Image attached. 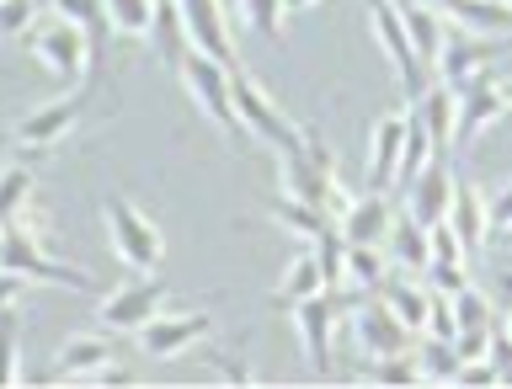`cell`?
<instances>
[{"label":"cell","mask_w":512,"mask_h":389,"mask_svg":"<svg viewBox=\"0 0 512 389\" xmlns=\"http://www.w3.org/2000/svg\"><path fill=\"white\" fill-rule=\"evenodd\" d=\"M278 160H283V192L288 198L326 208L331 219L347 208V187H342V176H336V160H331L315 123H304L299 139L288 144V150H278Z\"/></svg>","instance_id":"cell-1"},{"label":"cell","mask_w":512,"mask_h":389,"mask_svg":"<svg viewBox=\"0 0 512 389\" xmlns=\"http://www.w3.org/2000/svg\"><path fill=\"white\" fill-rule=\"evenodd\" d=\"M0 267H6V272H22L27 283H54V288H70V294H91V278H86V272L43 251L32 208H27V214H16L11 224H0Z\"/></svg>","instance_id":"cell-2"},{"label":"cell","mask_w":512,"mask_h":389,"mask_svg":"<svg viewBox=\"0 0 512 389\" xmlns=\"http://www.w3.org/2000/svg\"><path fill=\"white\" fill-rule=\"evenodd\" d=\"M102 219H107L112 256H118L128 272H155L160 262H166V235H160V224L150 214H139L128 198H107Z\"/></svg>","instance_id":"cell-3"},{"label":"cell","mask_w":512,"mask_h":389,"mask_svg":"<svg viewBox=\"0 0 512 389\" xmlns=\"http://www.w3.org/2000/svg\"><path fill=\"white\" fill-rule=\"evenodd\" d=\"M176 70H182V86H187V96L198 102V112L208 123H219L230 139L246 134L240 118H235V102H230V64H219L214 54H203V48H187V54L176 59Z\"/></svg>","instance_id":"cell-4"},{"label":"cell","mask_w":512,"mask_h":389,"mask_svg":"<svg viewBox=\"0 0 512 389\" xmlns=\"http://www.w3.org/2000/svg\"><path fill=\"white\" fill-rule=\"evenodd\" d=\"M230 102H235L240 128H246V134H256L262 144H272V150H288V144L299 139V128L283 118V107L267 96L262 80L246 75V70H235V64H230Z\"/></svg>","instance_id":"cell-5"},{"label":"cell","mask_w":512,"mask_h":389,"mask_svg":"<svg viewBox=\"0 0 512 389\" xmlns=\"http://www.w3.org/2000/svg\"><path fill=\"white\" fill-rule=\"evenodd\" d=\"M454 96H459L454 102V144H470V139L486 134L491 123L507 118V86L491 70H475Z\"/></svg>","instance_id":"cell-6"},{"label":"cell","mask_w":512,"mask_h":389,"mask_svg":"<svg viewBox=\"0 0 512 389\" xmlns=\"http://www.w3.org/2000/svg\"><path fill=\"white\" fill-rule=\"evenodd\" d=\"M288 315H294V336H299V347H304V363H310V374L326 379V374H331V336H336L342 299H336L331 288H320V294L299 299Z\"/></svg>","instance_id":"cell-7"},{"label":"cell","mask_w":512,"mask_h":389,"mask_svg":"<svg viewBox=\"0 0 512 389\" xmlns=\"http://www.w3.org/2000/svg\"><path fill=\"white\" fill-rule=\"evenodd\" d=\"M27 43H32V59L43 64L54 80H64V86H75L80 75H86V32H80L75 22H64V16H54V22H43V27H32L27 32Z\"/></svg>","instance_id":"cell-8"},{"label":"cell","mask_w":512,"mask_h":389,"mask_svg":"<svg viewBox=\"0 0 512 389\" xmlns=\"http://www.w3.org/2000/svg\"><path fill=\"white\" fill-rule=\"evenodd\" d=\"M368 22H374V38H379V48L390 54V64H395V75H400V91L411 96H422V86H427V70L416 64V54H411V38H406V22H400V6L395 0H368Z\"/></svg>","instance_id":"cell-9"},{"label":"cell","mask_w":512,"mask_h":389,"mask_svg":"<svg viewBox=\"0 0 512 389\" xmlns=\"http://www.w3.org/2000/svg\"><path fill=\"white\" fill-rule=\"evenodd\" d=\"M507 54V43H502V32H491V38H480V32H443V48H438V80L448 91H459L464 80H470L475 70H486L491 59H502Z\"/></svg>","instance_id":"cell-10"},{"label":"cell","mask_w":512,"mask_h":389,"mask_svg":"<svg viewBox=\"0 0 512 389\" xmlns=\"http://www.w3.org/2000/svg\"><path fill=\"white\" fill-rule=\"evenodd\" d=\"M352 342H358V352H363L368 363H374V358L411 352L416 331L406 326V320H395L384 299H368V304H358V310H352Z\"/></svg>","instance_id":"cell-11"},{"label":"cell","mask_w":512,"mask_h":389,"mask_svg":"<svg viewBox=\"0 0 512 389\" xmlns=\"http://www.w3.org/2000/svg\"><path fill=\"white\" fill-rule=\"evenodd\" d=\"M166 299H171V288L144 272V278L123 283L118 294H107V299H102V310H96V320H102V331H139L150 315L166 310Z\"/></svg>","instance_id":"cell-12"},{"label":"cell","mask_w":512,"mask_h":389,"mask_svg":"<svg viewBox=\"0 0 512 389\" xmlns=\"http://www.w3.org/2000/svg\"><path fill=\"white\" fill-rule=\"evenodd\" d=\"M176 16H182V32H187L192 48L214 54L219 64H240L230 16H224V0H176Z\"/></svg>","instance_id":"cell-13"},{"label":"cell","mask_w":512,"mask_h":389,"mask_svg":"<svg viewBox=\"0 0 512 389\" xmlns=\"http://www.w3.org/2000/svg\"><path fill=\"white\" fill-rule=\"evenodd\" d=\"M208 331H214V315H208V310H187V315H150L134 336H139L144 358H176V352L198 347Z\"/></svg>","instance_id":"cell-14"},{"label":"cell","mask_w":512,"mask_h":389,"mask_svg":"<svg viewBox=\"0 0 512 389\" xmlns=\"http://www.w3.org/2000/svg\"><path fill=\"white\" fill-rule=\"evenodd\" d=\"M80 112H86V91H64L54 102L32 107L22 123H16V144H27V150H54L59 139L75 134Z\"/></svg>","instance_id":"cell-15"},{"label":"cell","mask_w":512,"mask_h":389,"mask_svg":"<svg viewBox=\"0 0 512 389\" xmlns=\"http://www.w3.org/2000/svg\"><path fill=\"white\" fill-rule=\"evenodd\" d=\"M448 198H454V171H448L443 155H432L427 166L406 182V214L427 230V224H438L448 214Z\"/></svg>","instance_id":"cell-16"},{"label":"cell","mask_w":512,"mask_h":389,"mask_svg":"<svg viewBox=\"0 0 512 389\" xmlns=\"http://www.w3.org/2000/svg\"><path fill=\"white\" fill-rule=\"evenodd\" d=\"M448 230L459 235V246H464V256H475L491 246V219H486V192H480L475 182H454V198H448Z\"/></svg>","instance_id":"cell-17"},{"label":"cell","mask_w":512,"mask_h":389,"mask_svg":"<svg viewBox=\"0 0 512 389\" xmlns=\"http://www.w3.org/2000/svg\"><path fill=\"white\" fill-rule=\"evenodd\" d=\"M390 219H395L390 192H363V198H347V208L336 214V235L352 240V246H384Z\"/></svg>","instance_id":"cell-18"},{"label":"cell","mask_w":512,"mask_h":389,"mask_svg":"<svg viewBox=\"0 0 512 389\" xmlns=\"http://www.w3.org/2000/svg\"><path fill=\"white\" fill-rule=\"evenodd\" d=\"M400 139H406V112H384L368 134V192H390L400 166Z\"/></svg>","instance_id":"cell-19"},{"label":"cell","mask_w":512,"mask_h":389,"mask_svg":"<svg viewBox=\"0 0 512 389\" xmlns=\"http://www.w3.org/2000/svg\"><path fill=\"white\" fill-rule=\"evenodd\" d=\"M454 102H459V96L448 91L443 80H438V86H422V96L411 102V112L422 118L427 150H432V155H443V160L454 155Z\"/></svg>","instance_id":"cell-20"},{"label":"cell","mask_w":512,"mask_h":389,"mask_svg":"<svg viewBox=\"0 0 512 389\" xmlns=\"http://www.w3.org/2000/svg\"><path fill=\"white\" fill-rule=\"evenodd\" d=\"M59 379L64 384H80V379H91L102 363H112V342L102 331H80V336H64V347H59Z\"/></svg>","instance_id":"cell-21"},{"label":"cell","mask_w":512,"mask_h":389,"mask_svg":"<svg viewBox=\"0 0 512 389\" xmlns=\"http://www.w3.org/2000/svg\"><path fill=\"white\" fill-rule=\"evenodd\" d=\"M384 256H390V267H400L406 278H416V272L427 267V230L411 214H395L390 230H384Z\"/></svg>","instance_id":"cell-22"},{"label":"cell","mask_w":512,"mask_h":389,"mask_svg":"<svg viewBox=\"0 0 512 389\" xmlns=\"http://www.w3.org/2000/svg\"><path fill=\"white\" fill-rule=\"evenodd\" d=\"M400 22H406V38H411V54L422 70H432L438 64V48H443V16L427 6V0H411V6H400Z\"/></svg>","instance_id":"cell-23"},{"label":"cell","mask_w":512,"mask_h":389,"mask_svg":"<svg viewBox=\"0 0 512 389\" xmlns=\"http://www.w3.org/2000/svg\"><path fill=\"white\" fill-rule=\"evenodd\" d=\"M443 22H470V32H507L512 6L507 0H427Z\"/></svg>","instance_id":"cell-24"},{"label":"cell","mask_w":512,"mask_h":389,"mask_svg":"<svg viewBox=\"0 0 512 389\" xmlns=\"http://www.w3.org/2000/svg\"><path fill=\"white\" fill-rule=\"evenodd\" d=\"M54 6V16H64V22H75L80 32H86V48H91V64H107V11H102V0H48Z\"/></svg>","instance_id":"cell-25"},{"label":"cell","mask_w":512,"mask_h":389,"mask_svg":"<svg viewBox=\"0 0 512 389\" xmlns=\"http://www.w3.org/2000/svg\"><path fill=\"white\" fill-rule=\"evenodd\" d=\"M326 288V278H320V267H315V251H299L294 262H288V272L278 278V288H272V304L278 310H294L299 299H310Z\"/></svg>","instance_id":"cell-26"},{"label":"cell","mask_w":512,"mask_h":389,"mask_svg":"<svg viewBox=\"0 0 512 389\" xmlns=\"http://www.w3.org/2000/svg\"><path fill=\"white\" fill-rule=\"evenodd\" d=\"M411 358H416V368H422L427 384H454V374H459V352H454V342H443V336L416 331Z\"/></svg>","instance_id":"cell-27"},{"label":"cell","mask_w":512,"mask_h":389,"mask_svg":"<svg viewBox=\"0 0 512 389\" xmlns=\"http://www.w3.org/2000/svg\"><path fill=\"white\" fill-rule=\"evenodd\" d=\"M267 214L283 224V230H294V235H304V240H315L320 230L331 224V214L326 208H315V203H299V198H288V192H278V198L267 203Z\"/></svg>","instance_id":"cell-28"},{"label":"cell","mask_w":512,"mask_h":389,"mask_svg":"<svg viewBox=\"0 0 512 389\" xmlns=\"http://www.w3.org/2000/svg\"><path fill=\"white\" fill-rule=\"evenodd\" d=\"M384 304H390V315L395 320H406L411 331H422V320H427V294L432 288H416L411 278H384Z\"/></svg>","instance_id":"cell-29"},{"label":"cell","mask_w":512,"mask_h":389,"mask_svg":"<svg viewBox=\"0 0 512 389\" xmlns=\"http://www.w3.org/2000/svg\"><path fill=\"white\" fill-rule=\"evenodd\" d=\"M150 38H155V48H160V59H166V64H176L187 54V32H182V16H176V0H155Z\"/></svg>","instance_id":"cell-30"},{"label":"cell","mask_w":512,"mask_h":389,"mask_svg":"<svg viewBox=\"0 0 512 389\" xmlns=\"http://www.w3.org/2000/svg\"><path fill=\"white\" fill-rule=\"evenodd\" d=\"M32 187H38L32 166H0V224H11L16 214H27V208H32Z\"/></svg>","instance_id":"cell-31"},{"label":"cell","mask_w":512,"mask_h":389,"mask_svg":"<svg viewBox=\"0 0 512 389\" xmlns=\"http://www.w3.org/2000/svg\"><path fill=\"white\" fill-rule=\"evenodd\" d=\"M107 22L128 32V38H150V16H155V0H102Z\"/></svg>","instance_id":"cell-32"},{"label":"cell","mask_w":512,"mask_h":389,"mask_svg":"<svg viewBox=\"0 0 512 389\" xmlns=\"http://www.w3.org/2000/svg\"><path fill=\"white\" fill-rule=\"evenodd\" d=\"M363 384L411 389V384H422V368H416V358H411V352H395V358H374V368L363 374Z\"/></svg>","instance_id":"cell-33"},{"label":"cell","mask_w":512,"mask_h":389,"mask_svg":"<svg viewBox=\"0 0 512 389\" xmlns=\"http://www.w3.org/2000/svg\"><path fill=\"white\" fill-rule=\"evenodd\" d=\"M16 347H22V320H16V304H6V310H0V389H11L16 379H22Z\"/></svg>","instance_id":"cell-34"},{"label":"cell","mask_w":512,"mask_h":389,"mask_svg":"<svg viewBox=\"0 0 512 389\" xmlns=\"http://www.w3.org/2000/svg\"><path fill=\"white\" fill-rule=\"evenodd\" d=\"M240 6V22H251L262 38L278 43L283 38V0H235Z\"/></svg>","instance_id":"cell-35"},{"label":"cell","mask_w":512,"mask_h":389,"mask_svg":"<svg viewBox=\"0 0 512 389\" xmlns=\"http://www.w3.org/2000/svg\"><path fill=\"white\" fill-rule=\"evenodd\" d=\"M427 262H443V267H464V262H470L464 246H459V235L448 230V219L427 224Z\"/></svg>","instance_id":"cell-36"},{"label":"cell","mask_w":512,"mask_h":389,"mask_svg":"<svg viewBox=\"0 0 512 389\" xmlns=\"http://www.w3.org/2000/svg\"><path fill=\"white\" fill-rule=\"evenodd\" d=\"M38 16V0H0V38H22Z\"/></svg>","instance_id":"cell-37"},{"label":"cell","mask_w":512,"mask_h":389,"mask_svg":"<svg viewBox=\"0 0 512 389\" xmlns=\"http://www.w3.org/2000/svg\"><path fill=\"white\" fill-rule=\"evenodd\" d=\"M214 363H219V368H214L219 384H235V389L262 384V379H256V368H246V358H240V352H224V358H214Z\"/></svg>","instance_id":"cell-38"},{"label":"cell","mask_w":512,"mask_h":389,"mask_svg":"<svg viewBox=\"0 0 512 389\" xmlns=\"http://www.w3.org/2000/svg\"><path fill=\"white\" fill-rule=\"evenodd\" d=\"M422 272L432 278V288H438V294H459V288L470 283V278H464V267H443V262H427Z\"/></svg>","instance_id":"cell-39"},{"label":"cell","mask_w":512,"mask_h":389,"mask_svg":"<svg viewBox=\"0 0 512 389\" xmlns=\"http://www.w3.org/2000/svg\"><path fill=\"white\" fill-rule=\"evenodd\" d=\"M22 294H27V278H22V272H6V267H0V310H6V304H16Z\"/></svg>","instance_id":"cell-40"},{"label":"cell","mask_w":512,"mask_h":389,"mask_svg":"<svg viewBox=\"0 0 512 389\" xmlns=\"http://www.w3.org/2000/svg\"><path fill=\"white\" fill-rule=\"evenodd\" d=\"M310 6H315V0H283V16L288 11H310Z\"/></svg>","instance_id":"cell-41"},{"label":"cell","mask_w":512,"mask_h":389,"mask_svg":"<svg viewBox=\"0 0 512 389\" xmlns=\"http://www.w3.org/2000/svg\"><path fill=\"white\" fill-rule=\"evenodd\" d=\"M395 6H411V0H395Z\"/></svg>","instance_id":"cell-42"}]
</instances>
